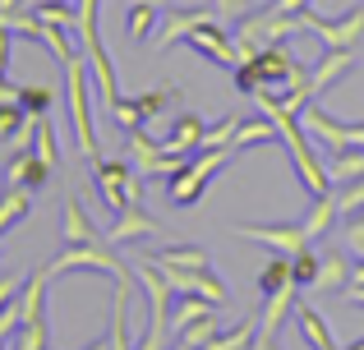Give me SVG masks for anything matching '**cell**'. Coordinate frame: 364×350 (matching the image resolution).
<instances>
[{
	"instance_id": "obj_1",
	"label": "cell",
	"mask_w": 364,
	"mask_h": 350,
	"mask_svg": "<svg viewBox=\"0 0 364 350\" xmlns=\"http://www.w3.org/2000/svg\"><path fill=\"white\" fill-rule=\"evenodd\" d=\"M300 83H309V70H304V65L295 60L282 42H277V46H263V51H254L249 60L235 65V88L249 92V97H254L258 88H267V92H277V97H282V92L300 88Z\"/></svg>"
},
{
	"instance_id": "obj_2",
	"label": "cell",
	"mask_w": 364,
	"mask_h": 350,
	"mask_svg": "<svg viewBox=\"0 0 364 350\" xmlns=\"http://www.w3.org/2000/svg\"><path fill=\"white\" fill-rule=\"evenodd\" d=\"M231 162H235V148H198V157H189V162L166 180V198L176 207H194L198 198L208 194L213 175L222 171V166H231Z\"/></svg>"
},
{
	"instance_id": "obj_3",
	"label": "cell",
	"mask_w": 364,
	"mask_h": 350,
	"mask_svg": "<svg viewBox=\"0 0 364 350\" xmlns=\"http://www.w3.org/2000/svg\"><path fill=\"white\" fill-rule=\"evenodd\" d=\"M74 268H92V272H107V277H116V286H134V268L116 253V244L111 240H92V244H65L60 258L46 263V277H60V272H74Z\"/></svg>"
},
{
	"instance_id": "obj_4",
	"label": "cell",
	"mask_w": 364,
	"mask_h": 350,
	"mask_svg": "<svg viewBox=\"0 0 364 350\" xmlns=\"http://www.w3.org/2000/svg\"><path fill=\"white\" fill-rule=\"evenodd\" d=\"M65 97H70V120H74V138H79V153L97 157V129H92V102H88V60L74 55L65 65Z\"/></svg>"
},
{
	"instance_id": "obj_5",
	"label": "cell",
	"mask_w": 364,
	"mask_h": 350,
	"mask_svg": "<svg viewBox=\"0 0 364 350\" xmlns=\"http://www.w3.org/2000/svg\"><path fill=\"white\" fill-rule=\"evenodd\" d=\"M92 185L111 212H124L143 198V175H134L129 162H120V157H92Z\"/></svg>"
},
{
	"instance_id": "obj_6",
	"label": "cell",
	"mask_w": 364,
	"mask_h": 350,
	"mask_svg": "<svg viewBox=\"0 0 364 350\" xmlns=\"http://www.w3.org/2000/svg\"><path fill=\"white\" fill-rule=\"evenodd\" d=\"M295 120H300V129L314 138V143H323L328 153L364 148V125H346V120H337L332 111H323V102H309V106H304Z\"/></svg>"
},
{
	"instance_id": "obj_7",
	"label": "cell",
	"mask_w": 364,
	"mask_h": 350,
	"mask_svg": "<svg viewBox=\"0 0 364 350\" xmlns=\"http://www.w3.org/2000/svg\"><path fill=\"white\" fill-rule=\"evenodd\" d=\"M300 33H314L328 51H350V46L364 37V9H350L346 18H323V14H314V9H304Z\"/></svg>"
},
{
	"instance_id": "obj_8",
	"label": "cell",
	"mask_w": 364,
	"mask_h": 350,
	"mask_svg": "<svg viewBox=\"0 0 364 350\" xmlns=\"http://www.w3.org/2000/svg\"><path fill=\"white\" fill-rule=\"evenodd\" d=\"M129 157H134V166H139L143 180H171L185 166V157L166 153V148H161L157 138H148L143 129H129Z\"/></svg>"
},
{
	"instance_id": "obj_9",
	"label": "cell",
	"mask_w": 364,
	"mask_h": 350,
	"mask_svg": "<svg viewBox=\"0 0 364 350\" xmlns=\"http://www.w3.org/2000/svg\"><path fill=\"white\" fill-rule=\"evenodd\" d=\"M157 268V263H152ZM161 277H166V286L176 290V295H198L208 300V305H226V281L213 277V268H157Z\"/></svg>"
},
{
	"instance_id": "obj_10",
	"label": "cell",
	"mask_w": 364,
	"mask_h": 350,
	"mask_svg": "<svg viewBox=\"0 0 364 350\" xmlns=\"http://www.w3.org/2000/svg\"><path fill=\"white\" fill-rule=\"evenodd\" d=\"M213 18H217V5H176L157 23V37H152V42H157V51H171L176 42H189V33L213 23Z\"/></svg>"
},
{
	"instance_id": "obj_11",
	"label": "cell",
	"mask_w": 364,
	"mask_h": 350,
	"mask_svg": "<svg viewBox=\"0 0 364 350\" xmlns=\"http://www.w3.org/2000/svg\"><path fill=\"white\" fill-rule=\"evenodd\" d=\"M235 235L240 240H258V244H267L272 253H300L304 244H309V235H304V226H295V222H249V226H235Z\"/></svg>"
},
{
	"instance_id": "obj_12",
	"label": "cell",
	"mask_w": 364,
	"mask_h": 350,
	"mask_svg": "<svg viewBox=\"0 0 364 350\" xmlns=\"http://www.w3.org/2000/svg\"><path fill=\"white\" fill-rule=\"evenodd\" d=\"M185 46H194L203 60L222 65V70H235V65H240V46H235V37L226 33V28H217V18H213V23H203V28H194Z\"/></svg>"
},
{
	"instance_id": "obj_13",
	"label": "cell",
	"mask_w": 364,
	"mask_h": 350,
	"mask_svg": "<svg viewBox=\"0 0 364 350\" xmlns=\"http://www.w3.org/2000/svg\"><path fill=\"white\" fill-rule=\"evenodd\" d=\"M203 134H208V120L198 116V111H180L176 125L166 129V138H161V148H166V153H176V157H189V153H198V148H203Z\"/></svg>"
},
{
	"instance_id": "obj_14",
	"label": "cell",
	"mask_w": 364,
	"mask_h": 350,
	"mask_svg": "<svg viewBox=\"0 0 364 350\" xmlns=\"http://www.w3.org/2000/svg\"><path fill=\"white\" fill-rule=\"evenodd\" d=\"M46 175H51V166H46L33 148H18L14 162L5 166V189H33L37 194V189L46 185Z\"/></svg>"
},
{
	"instance_id": "obj_15",
	"label": "cell",
	"mask_w": 364,
	"mask_h": 350,
	"mask_svg": "<svg viewBox=\"0 0 364 350\" xmlns=\"http://www.w3.org/2000/svg\"><path fill=\"white\" fill-rule=\"evenodd\" d=\"M157 231H161L157 217H148L139 203H129L124 212H116V226L107 231V240L111 244H134V240H148V235H157Z\"/></svg>"
},
{
	"instance_id": "obj_16",
	"label": "cell",
	"mask_w": 364,
	"mask_h": 350,
	"mask_svg": "<svg viewBox=\"0 0 364 350\" xmlns=\"http://www.w3.org/2000/svg\"><path fill=\"white\" fill-rule=\"evenodd\" d=\"M295 300H300V286H286L277 295H263V309H258V337L277 341V332L286 327V314H295Z\"/></svg>"
},
{
	"instance_id": "obj_17",
	"label": "cell",
	"mask_w": 364,
	"mask_h": 350,
	"mask_svg": "<svg viewBox=\"0 0 364 350\" xmlns=\"http://www.w3.org/2000/svg\"><path fill=\"white\" fill-rule=\"evenodd\" d=\"M295 327H300V337H304L309 350H341L337 337H332V327H328V318H323L309 300H295Z\"/></svg>"
},
{
	"instance_id": "obj_18",
	"label": "cell",
	"mask_w": 364,
	"mask_h": 350,
	"mask_svg": "<svg viewBox=\"0 0 364 350\" xmlns=\"http://www.w3.org/2000/svg\"><path fill=\"white\" fill-rule=\"evenodd\" d=\"M350 65H355V46H350V51H328V55H323V60L309 70V92H314V102H318L323 92H328L332 83H337L341 74L350 70Z\"/></svg>"
},
{
	"instance_id": "obj_19",
	"label": "cell",
	"mask_w": 364,
	"mask_h": 350,
	"mask_svg": "<svg viewBox=\"0 0 364 350\" xmlns=\"http://www.w3.org/2000/svg\"><path fill=\"white\" fill-rule=\"evenodd\" d=\"M350 258L346 253H318V281L314 286L323 290V295H346V286H350Z\"/></svg>"
},
{
	"instance_id": "obj_20",
	"label": "cell",
	"mask_w": 364,
	"mask_h": 350,
	"mask_svg": "<svg viewBox=\"0 0 364 350\" xmlns=\"http://www.w3.org/2000/svg\"><path fill=\"white\" fill-rule=\"evenodd\" d=\"M92 240H107V235L92 226L79 198H65V244H92Z\"/></svg>"
},
{
	"instance_id": "obj_21",
	"label": "cell",
	"mask_w": 364,
	"mask_h": 350,
	"mask_svg": "<svg viewBox=\"0 0 364 350\" xmlns=\"http://www.w3.org/2000/svg\"><path fill=\"white\" fill-rule=\"evenodd\" d=\"M217 314V305H208V300H198V295H176V300H171V332H185V327H194L198 323V318H213Z\"/></svg>"
},
{
	"instance_id": "obj_22",
	"label": "cell",
	"mask_w": 364,
	"mask_h": 350,
	"mask_svg": "<svg viewBox=\"0 0 364 350\" xmlns=\"http://www.w3.org/2000/svg\"><path fill=\"white\" fill-rule=\"evenodd\" d=\"M148 263H157V268H208V249H198V244H161V249L148 253Z\"/></svg>"
},
{
	"instance_id": "obj_23",
	"label": "cell",
	"mask_w": 364,
	"mask_h": 350,
	"mask_svg": "<svg viewBox=\"0 0 364 350\" xmlns=\"http://www.w3.org/2000/svg\"><path fill=\"white\" fill-rule=\"evenodd\" d=\"M134 102V116H139V125H148V120H157L161 111H171L180 102V88H152V92H139V97H129Z\"/></svg>"
},
{
	"instance_id": "obj_24",
	"label": "cell",
	"mask_w": 364,
	"mask_h": 350,
	"mask_svg": "<svg viewBox=\"0 0 364 350\" xmlns=\"http://www.w3.org/2000/svg\"><path fill=\"white\" fill-rule=\"evenodd\" d=\"M254 337H258V314H245L231 332H217L203 350H249V346H254Z\"/></svg>"
},
{
	"instance_id": "obj_25",
	"label": "cell",
	"mask_w": 364,
	"mask_h": 350,
	"mask_svg": "<svg viewBox=\"0 0 364 350\" xmlns=\"http://www.w3.org/2000/svg\"><path fill=\"white\" fill-rule=\"evenodd\" d=\"M28 212H33V189H5V194H0V235H5L9 226H18Z\"/></svg>"
},
{
	"instance_id": "obj_26",
	"label": "cell",
	"mask_w": 364,
	"mask_h": 350,
	"mask_svg": "<svg viewBox=\"0 0 364 350\" xmlns=\"http://www.w3.org/2000/svg\"><path fill=\"white\" fill-rule=\"evenodd\" d=\"M152 33H157V5H134V0H129V14H124V37L139 46V42H148Z\"/></svg>"
},
{
	"instance_id": "obj_27",
	"label": "cell",
	"mask_w": 364,
	"mask_h": 350,
	"mask_svg": "<svg viewBox=\"0 0 364 350\" xmlns=\"http://www.w3.org/2000/svg\"><path fill=\"white\" fill-rule=\"evenodd\" d=\"M328 175H332V185H350V180H360V175H364V148H346V153H332Z\"/></svg>"
},
{
	"instance_id": "obj_28",
	"label": "cell",
	"mask_w": 364,
	"mask_h": 350,
	"mask_svg": "<svg viewBox=\"0 0 364 350\" xmlns=\"http://www.w3.org/2000/svg\"><path fill=\"white\" fill-rule=\"evenodd\" d=\"M272 138H277V125H272V120H240V129H235V153H245V148H263V143H272Z\"/></svg>"
},
{
	"instance_id": "obj_29",
	"label": "cell",
	"mask_w": 364,
	"mask_h": 350,
	"mask_svg": "<svg viewBox=\"0 0 364 350\" xmlns=\"http://www.w3.org/2000/svg\"><path fill=\"white\" fill-rule=\"evenodd\" d=\"M286 286H295L291 258H286V253H272V263L258 272V290H263V295H277V290H286Z\"/></svg>"
},
{
	"instance_id": "obj_30",
	"label": "cell",
	"mask_w": 364,
	"mask_h": 350,
	"mask_svg": "<svg viewBox=\"0 0 364 350\" xmlns=\"http://www.w3.org/2000/svg\"><path fill=\"white\" fill-rule=\"evenodd\" d=\"M33 153L55 171V162H60V148H55V129H51V120H46V116L33 120Z\"/></svg>"
},
{
	"instance_id": "obj_31",
	"label": "cell",
	"mask_w": 364,
	"mask_h": 350,
	"mask_svg": "<svg viewBox=\"0 0 364 350\" xmlns=\"http://www.w3.org/2000/svg\"><path fill=\"white\" fill-rule=\"evenodd\" d=\"M14 102H18V106H23L33 120H37V116H46V111H51L55 92H51V88H42V83H23V88L14 92Z\"/></svg>"
},
{
	"instance_id": "obj_32",
	"label": "cell",
	"mask_w": 364,
	"mask_h": 350,
	"mask_svg": "<svg viewBox=\"0 0 364 350\" xmlns=\"http://www.w3.org/2000/svg\"><path fill=\"white\" fill-rule=\"evenodd\" d=\"M291 277H295V286H314L318 281V253H314V244H304L300 253H291Z\"/></svg>"
},
{
	"instance_id": "obj_33",
	"label": "cell",
	"mask_w": 364,
	"mask_h": 350,
	"mask_svg": "<svg viewBox=\"0 0 364 350\" xmlns=\"http://www.w3.org/2000/svg\"><path fill=\"white\" fill-rule=\"evenodd\" d=\"M337 212L341 217H355V212H364V175L360 180H350V185H337Z\"/></svg>"
},
{
	"instance_id": "obj_34",
	"label": "cell",
	"mask_w": 364,
	"mask_h": 350,
	"mask_svg": "<svg viewBox=\"0 0 364 350\" xmlns=\"http://www.w3.org/2000/svg\"><path fill=\"white\" fill-rule=\"evenodd\" d=\"M217 332H222V327H217V314H213V318H198L194 327H185V332H180L176 341H180V346H189V350H203Z\"/></svg>"
},
{
	"instance_id": "obj_35",
	"label": "cell",
	"mask_w": 364,
	"mask_h": 350,
	"mask_svg": "<svg viewBox=\"0 0 364 350\" xmlns=\"http://www.w3.org/2000/svg\"><path fill=\"white\" fill-rule=\"evenodd\" d=\"M235 129H240V116H222L217 125H208L203 148H231L235 143Z\"/></svg>"
},
{
	"instance_id": "obj_36",
	"label": "cell",
	"mask_w": 364,
	"mask_h": 350,
	"mask_svg": "<svg viewBox=\"0 0 364 350\" xmlns=\"http://www.w3.org/2000/svg\"><path fill=\"white\" fill-rule=\"evenodd\" d=\"M346 249H350V253H355V258L364 263V212L346 217Z\"/></svg>"
},
{
	"instance_id": "obj_37",
	"label": "cell",
	"mask_w": 364,
	"mask_h": 350,
	"mask_svg": "<svg viewBox=\"0 0 364 350\" xmlns=\"http://www.w3.org/2000/svg\"><path fill=\"white\" fill-rule=\"evenodd\" d=\"M267 9H277V14H295V18H300L304 9H309V0H272Z\"/></svg>"
},
{
	"instance_id": "obj_38",
	"label": "cell",
	"mask_w": 364,
	"mask_h": 350,
	"mask_svg": "<svg viewBox=\"0 0 364 350\" xmlns=\"http://www.w3.org/2000/svg\"><path fill=\"white\" fill-rule=\"evenodd\" d=\"M217 14L240 18V14H249V0H217Z\"/></svg>"
},
{
	"instance_id": "obj_39",
	"label": "cell",
	"mask_w": 364,
	"mask_h": 350,
	"mask_svg": "<svg viewBox=\"0 0 364 350\" xmlns=\"http://www.w3.org/2000/svg\"><path fill=\"white\" fill-rule=\"evenodd\" d=\"M18 9H28V0H0V23H5L9 14H18Z\"/></svg>"
},
{
	"instance_id": "obj_40",
	"label": "cell",
	"mask_w": 364,
	"mask_h": 350,
	"mask_svg": "<svg viewBox=\"0 0 364 350\" xmlns=\"http://www.w3.org/2000/svg\"><path fill=\"white\" fill-rule=\"evenodd\" d=\"M249 350H282V346H277V341H267V337H254V346H249Z\"/></svg>"
},
{
	"instance_id": "obj_41",
	"label": "cell",
	"mask_w": 364,
	"mask_h": 350,
	"mask_svg": "<svg viewBox=\"0 0 364 350\" xmlns=\"http://www.w3.org/2000/svg\"><path fill=\"white\" fill-rule=\"evenodd\" d=\"M88 350H111V341H107V337H97V341H92Z\"/></svg>"
},
{
	"instance_id": "obj_42",
	"label": "cell",
	"mask_w": 364,
	"mask_h": 350,
	"mask_svg": "<svg viewBox=\"0 0 364 350\" xmlns=\"http://www.w3.org/2000/svg\"><path fill=\"white\" fill-rule=\"evenodd\" d=\"M134 5H157V9H161V5H166V0H134Z\"/></svg>"
},
{
	"instance_id": "obj_43",
	"label": "cell",
	"mask_w": 364,
	"mask_h": 350,
	"mask_svg": "<svg viewBox=\"0 0 364 350\" xmlns=\"http://www.w3.org/2000/svg\"><path fill=\"white\" fill-rule=\"evenodd\" d=\"M346 350H364V337H360V341H350V346H346Z\"/></svg>"
},
{
	"instance_id": "obj_44",
	"label": "cell",
	"mask_w": 364,
	"mask_h": 350,
	"mask_svg": "<svg viewBox=\"0 0 364 350\" xmlns=\"http://www.w3.org/2000/svg\"><path fill=\"white\" fill-rule=\"evenodd\" d=\"M171 350H189V346H180V341H176V346H171Z\"/></svg>"
},
{
	"instance_id": "obj_45",
	"label": "cell",
	"mask_w": 364,
	"mask_h": 350,
	"mask_svg": "<svg viewBox=\"0 0 364 350\" xmlns=\"http://www.w3.org/2000/svg\"><path fill=\"white\" fill-rule=\"evenodd\" d=\"M0 350H5V341H0Z\"/></svg>"
}]
</instances>
